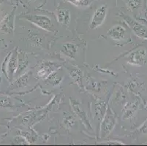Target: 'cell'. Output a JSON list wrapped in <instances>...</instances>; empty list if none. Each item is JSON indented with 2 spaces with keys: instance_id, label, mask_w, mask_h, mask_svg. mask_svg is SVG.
Wrapping results in <instances>:
<instances>
[{
  "instance_id": "7",
  "label": "cell",
  "mask_w": 147,
  "mask_h": 146,
  "mask_svg": "<svg viewBox=\"0 0 147 146\" xmlns=\"http://www.w3.org/2000/svg\"><path fill=\"white\" fill-rule=\"evenodd\" d=\"M125 34H126V29L120 25L113 26L107 32V35L116 41H119L125 39Z\"/></svg>"
},
{
  "instance_id": "12",
  "label": "cell",
  "mask_w": 147,
  "mask_h": 146,
  "mask_svg": "<svg viewBox=\"0 0 147 146\" xmlns=\"http://www.w3.org/2000/svg\"><path fill=\"white\" fill-rule=\"evenodd\" d=\"M21 57H20L18 59V68H17V75H20L21 74H22L23 72H24L25 69L27 68L28 65H29V62H28V60L26 59V56H24L23 55H21Z\"/></svg>"
},
{
  "instance_id": "4",
  "label": "cell",
  "mask_w": 147,
  "mask_h": 146,
  "mask_svg": "<svg viewBox=\"0 0 147 146\" xmlns=\"http://www.w3.org/2000/svg\"><path fill=\"white\" fill-rule=\"evenodd\" d=\"M124 19L138 37L147 39V28L128 16H124Z\"/></svg>"
},
{
  "instance_id": "14",
  "label": "cell",
  "mask_w": 147,
  "mask_h": 146,
  "mask_svg": "<svg viewBox=\"0 0 147 146\" xmlns=\"http://www.w3.org/2000/svg\"><path fill=\"white\" fill-rule=\"evenodd\" d=\"M29 76H30V74H29V73L25 74L24 75H23L22 77H21L19 79H18V80H17L16 82L15 83V85H16V87L25 86V85L27 84Z\"/></svg>"
},
{
  "instance_id": "9",
  "label": "cell",
  "mask_w": 147,
  "mask_h": 146,
  "mask_svg": "<svg viewBox=\"0 0 147 146\" xmlns=\"http://www.w3.org/2000/svg\"><path fill=\"white\" fill-rule=\"evenodd\" d=\"M57 18L61 25L67 26L70 23V12L67 8H59L57 12Z\"/></svg>"
},
{
  "instance_id": "11",
  "label": "cell",
  "mask_w": 147,
  "mask_h": 146,
  "mask_svg": "<svg viewBox=\"0 0 147 146\" xmlns=\"http://www.w3.org/2000/svg\"><path fill=\"white\" fill-rule=\"evenodd\" d=\"M13 24H14V15L13 13L9 15L4 21L2 24V30L6 32L7 33H10L13 32Z\"/></svg>"
},
{
  "instance_id": "15",
  "label": "cell",
  "mask_w": 147,
  "mask_h": 146,
  "mask_svg": "<svg viewBox=\"0 0 147 146\" xmlns=\"http://www.w3.org/2000/svg\"><path fill=\"white\" fill-rule=\"evenodd\" d=\"M127 3L131 9L135 10V9H138L141 6L142 0H127Z\"/></svg>"
},
{
  "instance_id": "1",
  "label": "cell",
  "mask_w": 147,
  "mask_h": 146,
  "mask_svg": "<svg viewBox=\"0 0 147 146\" xmlns=\"http://www.w3.org/2000/svg\"><path fill=\"white\" fill-rule=\"evenodd\" d=\"M38 27L49 32H53V24L49 17L44 15H28L23 17Z\"/></svg>"
},
{
  "instance_id": "17",
  "label": "cell",
  "mask_w": 147,
  "mask_h": 146,
  "mask_svg": "<svg viewBox=\"0 0 147 146\" xmlns=\"http://www.w3.org/2000/svg\"><path fill=\"white\" fill-rule=\"evenodd\" d=\"M89 2V0H73V3L80 6H87Z\"/></svg>"
},
{
  "instance_id": "16",
  "label": "cell",
  "mask_w": 147,
  "mask_h": 146,
  "mask_svg": "<svg viewBox=\"0 0 147 146\" xmlns=\"http://www.w3.org/2000/svg\"><path fill=\"white\" fill-rule=\"evenodd\" d=\"M64 122L67 127H72L76 124V120L72 116H67L65 118Z\"/></svg>"
},
{
  "instance_id": "10",
  "label": "cell",
  "mask_w": 147,
  "mask_h": 146,
  "mask_svg": "<svg viewBox=\"0 0 147 146\" xmlns=\"http://www.w3.org/2000/svg\"><path fill=\"white\" fill-rule=\"evenodd\" d=\"M77 49H78V46L74 42H66L62 45L61 51L69 58L75 59L76 53H77Z\"/></svg>"
},
{
  "instance_id": "6",
  "label": "cell",
  "mask_w": 147,
  "mask_h": 146,
  "mask_svg": "<svg viewBox=\"0 0 147 146\" xmlns=\"http://www.w3.org/2000/svg\"><path fill=\"white\" fill-rule=\"evenodd\" d=\"M58 64L51 61H44L41 64L39 70L37 71V76L40 78L46 79L48 76L58 68Z\"/></svg>"
},
{
  "instance_id": "5",
  "label": "cell",
  "mask_w": 147,
  "mask_h": 146,
  "mask_svg": "<svg viewBox=\"0 0 147 146\" xmlns=\"http://www.w3.org/2000/svg\"><path fill=\"white\" fill-rule=\"evenodd\" d=\"M146 52L144 49H138L132 52L127 58L128 63L132 65L140 66L145 64Z\"/></svg>"
},
{
  "instance_id": "13",
  "label": "cell",
  "mask_w": 147,
  "mask_h": 146,
  "mask_svg": "<svg viewBox=\"0 0 147 146\" xmlns=\"http://www.w3.org/2000/svg\"><path fill=\"white\" fill-rule=\"evenodd\" d=\"M48 80V82L52 85H58L61 80V77H60L59 75L57 72H52L51 74L49 75L46 78Z\"/></svg>"
},
{
  "instance_id": "8",
  "label": "cell",
  "mask_w": 147,
  "mask_h": 146,
  "mask_svg": "<svg viewBox=\"0 0 147 146\" xmlns=\"http://www.w3.org/2000/svg\"><path fill=\"white\" fill-rule=\"evenodd\" d=\"M18 52L16 50H15L12 53L11 58H10V61L8 62V65H7V74H8L9 79L10 80H13V75H14L15 72H16L17 68H18Z\"/></svg>"
},
{
  "instance_id": "18",
  "label": "cell",
  "mask_w": 147,
  "mask_h": 146,
  "mask_svg": "<svg viewBox=\"0 0 147 146\" xmlns=\"http://www.w3.org/2000/svg\"><path fill=\"white\" fill-rule=\"evenodd\" d=\"M30 2H35V1H37V0H29Z\"/></svg>"
},
{
  "instance_id": "3",
  "label": "cell",
  "mask_w": 147,
  "mask_h": 146,
  "mask_svg": "<svg viewBox=\"0 0 147 146\" xmlns=\"http://www.w3.org/2000/svg\"><path fill=\"white\" fill-rule=\"evenodd\" d=\"M115 125H116V118H114L110 109H108L105 118H104L102 126H101V136L102 137H105L107 135H109L111 132L113 130Z\"/></svg>"
},
{
  "instance_id": "2",
  "label": "cell",
  "mask_w": 147,
  "mask_h": 146,
  "mask_svg": "<svg viewBox=\"0 0 147 146\" xmlns=\"http://www.w3.org/2000/svg\"><path fill=\"white\" fill-rule=\"evenodd\" d=\"M107 12H108V7L106 5H102L97 8L93 14L89 24V27L91 29H95L102 25L106 18Z\"/></svg>"
}]
</instances>
